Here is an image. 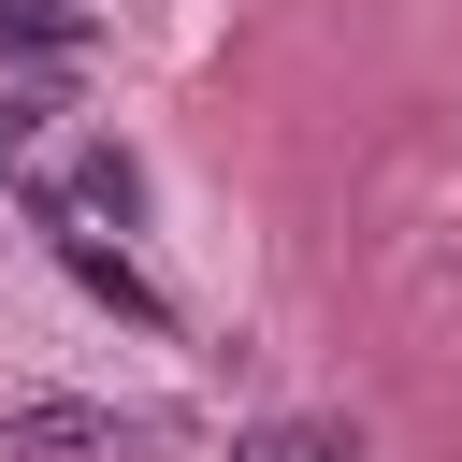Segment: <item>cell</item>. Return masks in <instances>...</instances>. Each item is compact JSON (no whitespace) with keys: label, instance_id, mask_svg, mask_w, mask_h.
Segmentation results:
<instances>
[{"label":"cell","instance_id":"obj_1","mask_svg":"<svg viewBox=\"0 0 462 462\" xmlns=\"http://www.w3.org/2000/svg\"><path fill=\"white\" fill-rule=\"evenodd\" d=\"M0 448H14V462H144L159 419H144V404H14Z\"/></svg>","mask_w":462,"mask_h":462},{"label":"cell","instance_id":"obj_2","mask_svg":"<svg viewBox=\"0 0 462 462\" xmlns=\"http://www.w3.org/2000/svg\"><path fill=\"white\" fill-rule=\"evenodd\" d=\"M43 231H58V260H72V274H87V289H101L116 318H159V289H144V274H130V260H116V245H101L87 217H72V202H43Z\"/></svg>","mask_w":462,"mask_h":462},{"label":"cell","instance_id":"obj_3","mask_svg":"<svg viewBox=\"0 0 462 462\" xmlns=\"http://www.w3.org/2000/svg\"><path fill=\"white\" fill-rule=\"evenodd\" d=\"M231 462H361V433H346V419H245Z\"/></svg>","mask_w":462,"mask_h":462}]
</instances>
